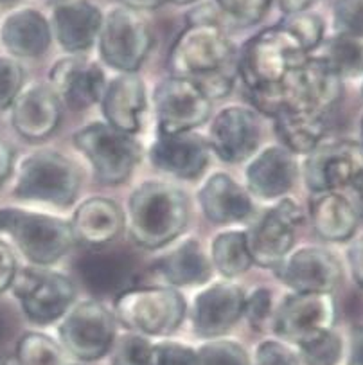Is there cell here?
Returning <instances> with one entry per match:
<instances>
[{"label":"cell","mask_w":363,"mask_h":365,"mask_svg":"<svg viewBox=\"0 0 363 365\" xmlns=\"http://www.w3.org/2000/svg\"><path fill=\"white\" fill-rule=\"evenodd\" d=\"M11 2H16V0H0V4H11Z\"/></svg>","instance_id":"cell-55"},{"label":"cell","mask_w":363,"mask_h":365,"mask_svg":"<svg viewBox=\"0 0 363 365\" xmlns=\"http://www.w3.org/2000/svg\"><path fill=\"white\" fill-rule=\"evenodd\" d=\"M247 294L236 282L223 281L200 292L193 302V328L202 339H218L243 317Z\"/></svg>","instance_id":"cell-19"},{"label":"cell","mask_w":363,"mask_h":365,"mask_svg":"<svg viewBox=\"0 0 363 365\" xmlns=\"http://www.w3.org/2000/svg\"><path fill=\"white\" fill-rule=\"evenodd\" d=\"M237 63V51L225 27L218 24H188L169 49L173 76L202 78Z\"/></svg>","instance_id":"cell-5"},{"label":"cell","mask_w":363,"mask_h":365,"mask_svg":"<svg viewBox=\"0 0 363 365\" xmlns=\"http://www.w3.org/2000/svg\"><path fill=\"white\" fill-rule=\"evenodd\" d=\"M155 268L171 288L203 284L213 275V264L195 237H189L171 252L164 254Z\"/></svg>","instance_id":"cell-30"},{"label":"cell","mask_w":363,"mask_h":365,"mask_svg":"<svg viewBox=\"0 0 363 365\" xmlns=\"http://www.w3.org/2000/svg\"><path fill=\"white\" fill-rule=\"evenodd\" d=\"M279 24L297 38V42L302 46L304 53L307 56L319 49L320 43L326 40L324 38V34H326V22H324V19L319 13H313L310 9L295 13V15H286Z\"/></svg>","instance_id":"cell-35"},{"label":"cell","mask_w":363,"mask_h":365,"mask_svg":"<svg viewBox=\"0 0 363 365\" xmlns=\"http://www.w3.org/2000/svg\"><path fill=\"white\" fill-rule=\"evenodd\" d=\"M81 171L71 158L56 151L31 153L20 162L13 196L26 202H41L71 207L78 198Z\"/></svg>","instance_id":"cell-3"},{"label":"cell","mask_w":363,"mask_h":365,"mask_svg":"<svg viewBox=\"0 0 363 365\" xmlns=\"http://www.w3.org/2000/svg\"><path fill=\"white\" fill-rule=\"evenodd\" d=\"M16 365H72L71 356L49 335L24 333L15 346Z\"/></svg>","instance_id":"cell-34"},{"label":"cell","mask_w":363,"mask_h":365,"mask_svg":"<svg viewBox=\"0 0 363 365\" xmlns=\"http://www.w3.org/2000/svg\"><path fill=\"white\" fill-rule=\"evenodd\" d=\"M78 274L92 294L119 295L131 288L135 263L117 250H94L78 261Z\"/></svg>","instance_id":"cell-27"},{"label":"cell","mask_w":363,"mask_h":365,"mask_svg":"<svg viewBox=\"0 0 363 365\" xmlns=\"http://www.w3.org/2000/svg\"><path fill=\"white\" fill-rule=\"evenodd\" d=\"M297 354L304 365H338L344 354V342L338 333L327 331L299 346Z\"/></svg>","instance_id":"cell-36"},{"label":"cell","mask_w":363,"mask_h":365,"mask_svg":"<svg viewBox=\"0 0 363 365\" xmlns=\"http://www.w3.org/2000/svg\"><path fill=\"white\" fill-rule=\"evenodd\" d=\"M61 119V101L49 85L33 83L22 88L11 105V125L27 140L47 139Z\"/></svg>","instance_id":"cell-22"},{"label":"cell","mask_w":363,"mask_h":365,"mask_svg":"<svg viewBox=\"0 0 363 365\" xmlns=\"http://www.w3.org/2000/svg\"><path fill=\"white\" fill-rule=\"evenodd\" d=\"M72 140L88 158L96 178L105 185H117L128 180L143 155L139 140L130 133L119 132L108 123L83 126Z\"/></svg>","instance_id":"cell-7"},{"label":"cell","mask_w":363,"mask_h":365,"mask_svg":"<svg viewBox=\"0 0 363 365\" xmlns=\"http://www.w3.org/2000/svg\"><path fill=\"white\" fill-rule=\"evenodd\" d=\"M304 212L290 198L279 200L247 232L248 252L254 264L277 268L285 261L295 241V229L302 225Z\"/></svg>","instance_id":"cell-14"},{"label":"cell","mask_w":363,"mask_h":365,"mask_svg":"<svg viewBox=\"0 0 363 365\" xmlns=\"http://www.w3.org/2000/svg\"><path fill=\"white\" fill-rule=\"evenodd\" d=\"M0 236H9L27 261L49 267L74 247L71 223L41 212L0 209Z\"/></svg>","instance_id":"cell-2"},{"label":"cell","mask_w":363,"mask_h":365,"mask_svg":"<svg viewBox=\"0 0 363 365\" xmlns=\"http://www.w3.org/2000/svg\"><path fill=\"white\" fill-rule=\"evenodd\" d=\"M155 113L158 133L193 132L207 123L213 112V101L200 88L195 79L184 76H171L155 88Z\"/></svg>","instance_id":"cell-11"},{"label":"cell","mask_w":363,"mask_h":365,"mask_svg":"<svg viewBox=\"0 0 363 365\" xmlns=\"http://www.w3.org/2000/svg\"><path fill=\"white\" fill-rule=\"evenodd\" d=\"M71 227L76 240L86 245H108L124 229V212L112 200L90 198L76 209Z\"/></svg>","instance_id":"cell-28"},{"label":"cell","mask_w":363,"mask_h":365,"mask_svg":"<svg viewBox=\"0 0 363 365\" xmlns=\"http://www.w3.org/2000/svg\"><path fill=\"white\" fill-rule=\"evenodd\" d=\"M198 202L207 220L216 225L245 222L254 212L247 189L227 173H214L198 191Z\"/></svg>","instance_id":"cell-26"},{"label":"cell","mask_w":363,"mask_h":365,"mask_svg":"<svg viewBox=\"0 0 363 365\" xmlns=\"http://www.w3.org/2000/svg\"><path fill=\"white\" fill-rule=\"evenodd\" d=\"M307 58L302 46L281 24L259 31L237 56V74L247 88L262 83H277L292 68Z\"/></svg>","instance_id":"cell-6"},{"label":"cell","mask_w":363,"mask_h":365,"mask_svg":"<svg viewBox=\"0 0 363 365\" xmlns=\"http://www.w3.org/2000/svg\"><path fill=\"white\" fill-rule=\"evenodd\" d=\"M310 56L319 58L342 81L359 76L363 78V40L334 34L329 40H324Z\"/></svg>","instance_id":"cell-32"},{"label":"cell","mask_w":363,"mask_h":365,"mask_svg":"<svg viewBox=\"0 0 363 365\" xmlns=\"http://www.w3.org/2000/svg\"><path fill=\"white\" fill-rule=\"evenodd\" d=\"M252 365H300V358L285 342L265 340L255 349Z\"/></svg>","instance_id":"cell-44"},{"label":"cell","mask_w":363,"mask_h":365,"mask_svg":"<svg viewBox=\"0 0 363 365\" xmlns=\"http://www.w3.org/2000/svg\"><path fill=\"white\" fill-rule=\"evenodd\" d=\"M53 40L49 19L34 8L9 11L0 24V43L13 58H38Z\"/></svg>","instance_id":"cell-25"},{"label":"cell","mask_w":363,"mask_h":365,"mask_svg":"<svg viewBox=\"0 0 363 365\" xmlns=\"http://www.w3.org/2000/svg\"><path fill=\"white\" fill-rule=\"evenodd\" d=\"M275 270L297 294H333L342 281L340 261L320 247H302L288 254Z\"/></svg>","instance_id":"cell-16"},{"label":"cell","mask_w":363,"mask_h":365,"mask_svg":"<svg viewBox=\"0 0 363 365\" xmlns=\"http://www.w3.org/2000/svg\"><path fill=\"white\" fill-rule=\"evenodd\" d=\"M261 126L257 113L243 106H227L214 115L209 128V146L221 160L237 164L257 150Z\"/></svg>","instance_id":"cell-18"},{"label":"cell","mask_w":363,"mask_h":365,"mask_svg":"<svg viewBox=\"0 0 363 365\" xmlns=\"http://www.w3.org/2000/svg\"><path fill=\"white\" fill-rule=\"evenodd\" d=\"M103 16L94 0H60L51 13V31L65 51L85 53L98 43Z\"/></svg>","instance_id":"cell-20"},{"label":"cell","mask_w":363,"mask_h":365,"mask_svg":"<svg viewBox=\"0 0 363 365\" xmlns=\"http://www.w3.org/2000/svg\"><path fill=\"white\" fill-rule=\"evenodd\" d=\"M165 2L175 6H191V4H196V2H200V0H165Z\"/></svg>","instance_id":"cell-53"},{"label":"cell","mask_w":363,"mask_h":365,"mask_svg":"<svg viewBox=\"0 0 363 365\" xmlns=\"http://www.w3.org/2000/svg\"><path fill=\"white\" fill-rule=\"evenodd\" d=\"M310 218L317 236L333 243L349 241L358 229V209L338 191L315 195Z\"/></svg>","instance_id":"cell-29"},{"label":"cell","mask_w":363,"mask_h":365,"mask_svg":"<svg viewBox=\"0 0 363 365\" xmlns=\"http://www.w3.org/2000/svg\"><path fill=\"white\" fill-rule=\"evenodd\" d=\"M210 264L225 277H237L254 264L248 252L247 232L227 230L218 234L210 245Z\"/></svg>","instance_id":"cell-33"},{"label":"cell","mask_w":363,"mask_h":365,"mask_svg":"<svg viewBox=\"0 0 363 365\" xmlns=\"http://www.w3.org/2000/svg\"><path fill=\"white\" fill-rule=\"evenodd\" d=\"M363 171V146L356 140L319 144L304 162V180L311 192H333L351 187Z\"/></svg>","instance_id":"cell-15"},{"label":"cell","mask_w":363,"mask_h":365,"mask_svg":"<svg viewBox=\"0 0 363 365\" xmlns=\"http://www.w3.org/2000/svg\"><path fill=\"white\" fill-rule=\"evenodd\" d=\"M121 6L133 11H153V9L162 8L165 4V0H119Z\"/></svg>","instance_id":"cell-49"},{"label":"cell","mask_w":363,"mask_h":365,"mask_svg":"<svg viewBox=\"0 0 363 365\" xmlns=\"http://www.w3.org/2000/svg\"><path fill=\"white\" fill-rule=\"evenodd\" d=\"M49 79L58 99L74 112H81L101 101L106 88L103 68L96 61L78 54L58 60L51 68Z\"/></svg>","instance_id":"cell-17"},{"label":"cell","mask_w":363,"mask_h":365,"mask_svg":"<svg viewBox=\"0 0 363 365\" xmlns=\"http://www.w3.org/2000/svg\"><path fill=\"white\" fill-rule=\"evenodd\" d=\"M359 137H362V139H359V144L363 146V117H362V123H359Z\"/></svg>","instance_id":"cell-54"},{"label":"cell","mask_w":363,"mask_h":365,"mask_svg":"<svg viewBox=\"0 0 363 365\" xmlns=\"http://www.w3.org/2000/svg\"><path fill=\"white\" fill-rule=\"evenodd\" d=\"M275 133L292 155H307L319 146L326 133V119L315 113L285 110L274 117Z\"/></svg>","instance_id":"cell-31"},{"label":"cell","mask_w":363,"mask_h":365,"mask_svg":"<svg viewBox=\"0 0 363 365\" xmlns=\"http://www.w3.org/2000/svg\"><path fill=\"white\" fill-rule=\"evenodd\" d=\"M210 146L195 132L164 135L158 133L150 148V160L157 170L182 180H196L209 164Z\"/></svg>","instance_id":"cell-21"},{"label":"cell","mask_w":363,"mask_h":365,"mask_svg":"<svg viewBox=\"0 0 363 365\" xmlns=\"http://www.w3.org/2000/svg\"><path fill=\"white\" fill-rule=\"evenodd\" d=\"M351 189H352V192H354L356 205H358L359 211L363 212V171L354 178V180H352Z\"/></svg>","instance_id":"cell-51"},{"label":"cell","mask_w":363,"mask_h":365,"mask_svg":"<svg viewBox=\"0 0 363 365\" xmlns=\"http://www.w3.org/2000/svg\"><path fill=\"white\" fill-rule=\"evenodd\" d=\"M58 336L68 356L96 361L108 354L116 342L113 315L99 301L78 302L63 315Z\"/></svg>","instance_id":"cell-10"},{"label":"cell","mask_w":363,"mask_h":365,"mask_svg":"<svg viewBox=\"0 0 363 365\" xmlns=\"http://www.w3.org/2000/svg\"><path fill=\"white\" fill-rule=\"evenodd\" d=\"M151 365H198V354L191 346L164 340L153 344Z\"/></svg>","instance_id":"cell-43"},{"label":"cell","mask_w":363,"mask_h":365,"mask_svg":"<svg viewBox=\"0 0 363 365\" xmlns=\"http://www.w3.org/2000/svg\"><path fill=\"white\" fill-rule=\"evenodd\" d=\"M103 113L110 126L124 133L140 130V117L146 110V88L137 72H119L106 83L101 98Z\"/></svg>","instance_id":"cell-23"},{"label":"cell","mask_w":363,"mask_h":365,"mask_svg":"<svg viewBox=\"0 0 363 365\" xmlns=\"http://www.w3.org/2000/svg\"><path fill=\"white\" fill-rule=\"evenodd\" d=\"M153 344L140 333H126L113 342L110 365H151Z\"/></svg>","instance_id":"cell-38"},{"label":"cell","mask_w":363,"mask_h":365,"mask_svg":"<svg viewBox=\"0 0 363 365\" xmlns=\"http://www.w3.org/2000/svg\"><path fill=\"white\" fill-rule=\"evenodd\" d=\"M337 302L333 294H297L285 299L275 309L272 329L279 339L297 347L333 331Z\"/></svg>","instance_id":"cell-13"},{"label":"cell","mask_w":363,"mask_h":365,"mask_svg":"<svg viewBox=\"0 0 363 365\" xmlns=\"http://www.w3.org/2000/svg\"><path fill=\"white\" fill-rule=\"evenodd\" d=\"M9 290L20 301L27 320L40 326L60 320L76 299L74 282L44 267L16 270Z\"/></svg>","instance_id":"cell-9"},{"label":"cell","mask_w":363,"mask_h":365,"mask_svg":"<svg viewBox=\"0 0 363 365\" xmlns=\"http://www.w3.org/2000/svg\"><path fill=\"white\" fill-rule=\"evenodd\" d=\"M189 222V202L184 191L165 182L150 180L133 189L128 200L124 225L143 249H162L184 232Z\"/></svg>","instance_id":"cell-1"},{"label":"cell","mask_w":363,"mask_h":365,"mask_svg":"<svg viewBox=\"0 0 363 365\" xmlns=\"http://www.w3.org/2000/svg\"><path fill=\"white\" fill-rule=\"evenodd\" d=\"M281 8V11L286 15H295V13L307 11L310 6L313 4L315 0H275Z\"/></svg>","instance_id":"cell-50"},{"label":"cell","mask_w":363,"mask_h":365,"mask_svg":"<svg viewBox=\"0 0 363 365\" xmlns=\"http://www.w3.org/2000/svg\"><path fill=\"white\" fill-rule=\"evenodd\" d=\"M347 365H363V326H356L351 331Z\"/></svg>","instance_id":"cell-48"},{"label":"cell","mask_w":363,"mask_h":365,"mask_svg":"<svg viewBox=\"0 0 363 365\" xmlns=\"http://www.w3.org/2000/svg\"><path fill=\"white\" fill-rule=\"evenodd\" d=\"M98 47L108 67L119 72H137L153 47V33L139 11L116 6L103 16Z\"/></svg>","instance_id":"cell-8"},{"label":"cell","mask_w":363,"mask_h":365,"mask_svg":"<svg viewBox=\"0 0 363 365\" xmlns=\"http://www.w3.org/2000/svg\"><path fill=\"white\" fill-rule=\"evenodd\" d=\"M347 263L354 282L363 290V236L356 237L347 249Z\"/></svg>","instance_id":"cell-46"},{"label":"cell","mask_w":363,"mask_h":365,"mask_svg":"<svg viewBox=\"0 0 363 365\" xmlns=\"http://www.w3.org/2000/svg\"><path fill=\"white\" fill-rule=\"evenodd\" d=\"M9 333V320H8V315H6V312L2 308H0V344L4 342L6 336H8Z\"/></svg>","instance_id":"cell-52"},{"label":"cell","mask_w":363,"mask_h":365,"mask_svg":"<svg viewBox=\"0 0 363 365\" xmlns=\"http://www.w3.org/2000/svg\"><path fill=\"white\" fill-rule=\"evenodd\" d=\"M26 72L11 56H0V110L11 108L24 88Z\"/></svg>","instance_id":"cell-41"},{"label":"cell","mask_w":363,"mask_h":365,"mask_svg":"<svg viewBox=\"0 0 363 365\" xmlns=\"http://www.w3.org/2000/svg\"><path fill=\"white\" fill-rule=\"evenodd\" d=\"M334 34L363 40V0H334Z\"/></svg>","instance_id":"cell-40"},{"label":"cell","mask_w":363,"mask_h":365,"mask_svg":"<svg viewBox=\"0 0 363 365\" xmlns=\"http://www.w3.org/2000/svg\"><path fill=\"white\" fill-rule=\"evenodd\" d=\"M196 354L198 365H252L247 349L234 340H209L196 349Z\"/></svg>","instance_id":"cell-39"},{"label":"cell","mask_w":363,"mask_h":365,"mask_svg":"<svg viewBox=\"0 0 363 365\" xmlns=\"http://www.w3.org/2000/svg\"><path fill=\"white\" fill-rule=\"evenodd\" d=\"M13 164H15V150L8 140L0 137V187L11 175Z\"/></svg>","instance_id":"cell-47"},{"label":"cell","mask_w":363,"mask_h":365,"mask_svg":"<svg viewBox=\"0 0 363 365\" xmlns=\"http://www.w3.org/2000/svg\"><path fill=\"white\" fill-rule=\"evenodd\" d=\"M362 96H363V83H362Z\"/></svg>","instance_id":"cell-56"},{"label":"cell","mask_w":363,"mask_h":365,"mask_svg":"<svg viewBox=\"0 0 363 365\" xmlns=\"http://www.w3.org/2000/svg\"><path fill=\"white\" fill-rule=\"evenodd\" d=\"M227 24L248 27L265 19L275 0H213Z\"/></svg>","instance_id":"cell-37"},{"label":"cell","mask_w":363,"mask_h":365,"mask_svg":"<svg viewBox=\"0 0 363 365\" xmlns=\"http://www.w3.org/2000/svg\"><path fill=\"white\" fill-rule=\"evenodd\" d=\"M248 191L262 200L285 196L297 178V162L282 146H268L259 151L245 171Z\"/></svg>","instance_id":"cell-24"},{"label":"cell","mask_w":363,"mask_h":365,"mask_svg":"<svg viewBox=\"0 0 363 365\" xmlns=\"http://www.w3.org/2000/svg\"><path fill=\"white\" fill-rule=\"evenodd\" d=\"M285 110L326 115L338 105L344 94V81L315 56L288 72L281 79Z\"/></svg>","instance_id":"cell-12"},{"label":"cell","mask_w":363,"mask_h":365,"mask_svg":"<svg viewBox=\"0 0 363 365\" xmlns=\"http://www.w3.org/2000/svg\"><path fill=\"white\" fill-rule=\"evenodd\" d=\"M272 309H274V302H272V292L268 288H257L245 299L243 315L247 317L252 328L259 331L272 324V319H274Z\"/></svg>","instance_id":"cell-42"},{"label":"cell","mask_w":363,"mask_h":365,"mask_svg":"<svg viewBox=\"0 0 363 365\" xmlns=\"http://www.w3.org/2000/svg\"><path fill=\"white\" fill-rule=\"evenodd\" d=\"M113 312L131 331L150 336H168L185 319V301L171 287H131L113 301Z\"/></svg>","instance_id":"cell-4"},{"label":"cell","mask_w":363,"mask_h":365,"mask_svg":"<svg viewBox=\"0 0 363 365\" xmlns=\"http://www.w3.org/2000/svg\"><path fill=\"white\" fill-rule=\"evenodd\" d=\"M16 270H19V267H16V259L11 249L0 240V294H4L6 290L11 288Z\"/></svg>","instance_id":"cell-45"}]
</instances>
